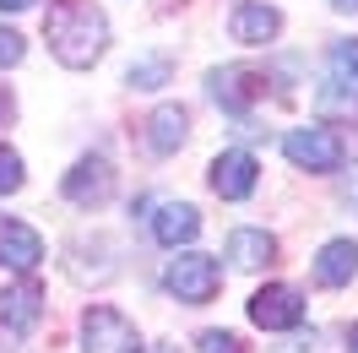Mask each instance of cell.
I'll list each match as a JSON object with an SVG mask.
<instances>
[{
	"mask_svg": "<svg viewBox=\"0 0 358 353\" xmlns=\"http://www.w3.org/2000/svg\"><path fill=\"white\" fill-rule=\"evenodd\" d=\"M44 39H49L60 66L87 71L103 55V44H109V17L92 0H55L49 17H44Z\"/></svg>",
	"mask_w": 358,
	"mask_h": 353,
	"instance_id": "cell-1",
	"label": "cell"
},
{
	"mask_svg": "<svg viewBox=\"0 0 358 353\" xmlns=\"http://www.w3.org/2000/svg\"><path fill=\"white\" fill-rule=\"evenodd\" d=\"M282 153H288V163L304 169V174H336L342 158H348V147H342V136H336L331 125H304V131L282 136Z\"/></svg>",
	"mask_w": 358,
	"mask_h": 353,
	"instance_id": "cell-2",
	"label": "cell"
},
{
	"mask_svg": "<svg viewBox=\"0 0 358 353\" xmlns=\"http://www.w3.org/2000/svg\"><path fill=\"white\" fill-rule=\"evenodd\" d=\"M163 283H169V293H174L179 305H206L223 288V266L212 261V256H201V250H185V256L169 261Z\"/></svg>",
	"mask_w": 358,
	"mask_h": 353,
	"instance_id": "cell-3",
	"label": "cell"
},
{
	"mask_svg": "<svg viewBox=\"0 0 358 353\" xmlns=\"http://www.w3.org/2000/svg\"><path fill=\"white\" fill-rule=\"evenodd\" d=\"M82 353H141V331L109 305H92L82 315Z\"/></svg>",
	"mask_w": 358,
	"mask_h": 353,
	"instance_id": "cell-4",
	"label": "cell"
},
{
	"mask_svg": "<svg viewBox=\"0 0 358 353\" xmlns=\"http://www.w3.org/2000/svg\"><path fill=\"white\" fill-rule=\"evenodd\" d=\"M250 321L261 331H293L304 321V293L288 283H266L255 299H250Z\"/></svg>",
	"mask_w": 358,
	"mask_h": 353,
	"instance_id": "cell-5",
	"label": "cell"
},
{
	"mask_svg": "<svg viewBox=\"0 0 358 353\" xmlns=\"http://www.w3.org/2000/svg\"><path fill=\"white\" fill-rule=\"evenodd\" d=\"M206 88H212V98H217L223 109L245 114V109H255V104L266 98V76H261V71H250V66H223V71H212V76H206Z\"/></svg>",
	"mask_w": 358,
	"mask_h": 353,
	"instance_id": "cell-6",
	"label": "cell"
},
{
	"mask_svg": "<svg viewBox=\"0 0 358 353\" xmlns=\"http://www.w3.org/2000/svg\"><path fill=\"white\" fill-rule=\"evenodd\" d=\"M66 201L71 207H103V201L114 196V169H109V158H82L76 169L66 174Z\"/></svg>",
	"mask_w": 358,
	"mask_h": 353,
	"instance_id": "cell-7",
	"label": "cell"
},
{
	"mask_svg": "<svg viewBox=\"0 0 358 353\" xmlns=\"http://www.w3.org/2000/svg\"><path fill=\"white\" fill-rule=\"evenodd\" d=\"M228 33H234L239 44H271V39L282 33V11L266 6V0H239L234 17H228Z\"/></svg>",
	"mask_w": 358,
	"mask_h": 353,
	"instance_id": "cell-8",
	"label": "cell"
},
{
	"mask_svg": "<svg viewBox=\"0 0 358 353\" xmlns=\"http://www.w3.org/2000/svg\"><path fill=\"white\" fill-rule=\"evenodd\" d=\"M38 315H44V288L33 277H22V283H11L0 293V326H11L17 337L38 326Z\"/></svg>",
	"mask_w": 358,
	"mask_h": 353,
	"instance_id": "cell-9",
	"label": "cell"
},
{
	"mask_svg": "<svg viewBox=\"0 0 358 353\" xmlns=\"http://www.w3.org/2000/svg\"><path fill=\"white\" fill-rule=\"evenodd\" d=\"M255 179H261V163L250 153H223L212 163V191L223 201H245L250 191H255Z\"/></svg>",
	"mask_w": 358,
	"mask_h": 353,
	"instance_id": "cell-10",
	"label": "cell"
},
{
	"mask_svg": "<svg viewBox=\"0 0 358 353\" xmlns=\"http://www.w3.org/2000/svg\"><path fill=\"white\" fill-rule=\"evenodd\" d=\"M0 261L11 266V272H33V266L44 261V240L17 218H0Z\"/></svg>",
	"mask_w": 358,
	"mask_h": 353,
	"instance_id": "cell-11",
	"label": "cell"
},
{
	"mask_svg": "<svg viewBox=\"0 0 358 353\" xmlns=\"http://www.w3.org/2000/svg\"><path fill=\"white\" fill-rule=\"evenodd\" d=\"M196 234H201V212H196L190 201H163V207H157V218H152V240L157 244L179 250V244H190Z\"/></svg>",
	"mask_w": 358,
	"mask_h": 353,
	"instance_id": "cell-12",
	"label": "cell"
},
{
	"mask_svg": "<svg viewBox=\"0 0 358 353\" xmlns=\"http://www.w3.org/2000/svg\"><path fill=\"white\" fill-rule=\"evenodd\" d=\"M358 277V240H331L315 256V283L320 288H342Z\"/></svg>",
	"mask_w": 358,
	"mask_h": 353,
	"instance_id": "cell-13",
	"label": "cell"
},
{
	"mask_svg": "<svg viewBox=\"0 0 358 353\" xmlns=\"http://www.w3.org/2000/svg\"><path fill=\"white\" fill-rule=\"evenodd\" d=\"M185 136H190V114L179 109V104H163V109L147 120V147H152V153H179Z\"/></svg>",
	"mask_w": 358,
	"mask_h": 353,
	"instance_id": "cell-14",
	"label": "cell"
},
{
	"mask_svg": "<svg viewBox=\"0 0 358 353\" xmlns=\"http://www.w3.org/2000/svg\"><path fill=\"white\" fill-rule=\"evenodd\" d=\"M271 256H277V240H271L266 228H234V234H228V261L234 266L255 272V266H266Z\"/></svg>",
	"mask_w": 358,
	"mask_h": 353,
	"instance_id": "cell-15",
	"label": "cell"
},
{
	"mask_svg": "<svg viewBox=\"0 0 358 353\" xmlns=\"http://www.w3.org/2000/svg\"><path fill=\"white\" fill-rule=\"evenodd\" d=\"M169 76H174V60H169V55H147V60H136V66H131L125 82H131L136 92H152V88H163Z\"/></svg>",
	"mask_w": 358,
	"mask_h": 353,
	"instance_id": "cell-16",
	"label": "cell"
},
{
	"mask_svg": "<svg viewBox=\"0 0 358 353\" xmlns=\"http://www.w3.org/2000/svg\"><path fill=\"white\" fill-rule=\"evenodd\" d=\"M11 191H22V158L0 141V196H11Z\"/></svg>",
	"mask_w": 358,
	"mask_h": 353,
	"instance_id": "cell-17",
	"label": "cell"
},
{
	"mask_svg": "<svg viewBox=\"0 0 358 353\" xmlns=\"http://www.w3.org/2000/svg\"><path fill=\"white\" fill-rule=\"evenodd\" d=\"M22 55H27L22 33H11V27H0V71H6V66H22Z\"/></svg>",
	"mask_w": 358,
	"mask_h": 353,
	"instance_id": "cell-18",
	"label": "cell"
},
{
	"mask_svg": "<svg viewBox=\"0 0 358 353\" xmlns=\"http://www.w3.org/2000/svg\"><path fill=\"white\" fill-rule=\"evenodd\" d=\"M201 353H245V342L234 331H201Z\"/></svg>",
	"mask_w": 358,
	"mask_h": 353,
	"instance_id": "cell-19",
	"label": "cell"
},
{
	"mask_svg": "<svg viewBox=\"0 0 358 353\" xmlns=\"http://www.w3.org/2000/svg\"><path fill=\"white\" fill-rule=\"evenodd\" d=\"M331 66L342 71V76H358V39H342V44L331 49Z\"/></svg>",
	"mask_w": 358,
	"mask_h": 353,
	"instance_id": "cell-20",
	"label": "cell"
},
{
	"mask_svg": "<svg viewBox=\"0 0 358 353\" xmlns=\"http://www.w3.org/2000/svg\"><path fill=\"white\" fill-rule=\"evenodd\" d=\"M27 6H38V0H0V11H27Z\"/></svg>",
	"mask_w": 358,
	"mask_h": 353,
	"instance_id": "cell-21",
	"label": "cell"
},
{
	"mask_svg": "<svg viewBox=\"0 0 358 353\" xmlns=\"http://www.w3.org/2000/svg\"><path fill=\"white\" fill-rule=\"evenodd\" d=\"M0 120H11V98H0Z\"/></svg>",
	"mask_w": 358,
	"mask_h": 353,
	"instance_id": "cell-22",
	"label": "cell"
},
{
	"mask_svg": "<svg viewBox=\"0 0 358 353\" xmlns=\"http://www.w3.org/2000/svg\"><path fill=\"white\" fill-rule=\"evenodd\" d=\"M348 348H353V353H358V326H353V331H348Z\"/></svg>",
	"mask_w": 358,
	"mask_h": 353,
	"instance_id": "cell-23",
	"label": "cell"
},
{
	"mask_svg": "<svg viewBox=\"0 0 358 353\" xmlns=\"http://www.w3.org/2000/svg\"><path fill=\"white\" fill-rule=\"evenodd\" d=\"M331 6H342V11H353V6H358V0H331Z\"/></svg>",
	"mask_w": 358,
	"mask_h": 353,
	"instance_id": "cell-24",
	"label": "cell"
}]
</instances>
